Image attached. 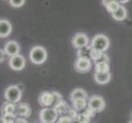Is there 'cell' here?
<instances>
[{"label":"cell","instance_id":"30","mask_svg":"<svg viewBox=\"0 0 132 123\" xmlns=\"http://www.w3.org/2000/svg\"><path fill=\"white\" fill-rule=\"evenodd\" d=\"M128 123H132V120H131V121H129Z\"/></svg>","mask_w":132,"mask_h":123},{"label":"cell","instance_id":"20","mask_svg":"<svg viewBox=\"0 0 132 123\" xmlns=\"http://www.w3.org/2000/svg\"><path fill=\"white\" fill-rule=\"evenodd\" d=\"M54 108L56 109L57 114H61V115L64 114V113H67V112H69L71 110V109L69 108V107H68V105L64 101H63V100L59 104H57V105Z\"/></svg>","mask_w":132,"mask_h":123},{"label":"cell","instance_id":"12","mask_svg":"<svg viewBox=\"0 0 132 123\" xmlns=\"http://www.w3.org/2000/svg\"><path fill=\"white\" fill-rule=\"evenodd\" d=\"M16 114L21 117H29L31 114V108L29 104L21 103L16 107Z\"/></svg>","mask_w":132,"mask_h":123},{"label":"cell","instance_id":"3","mask_svg":"<svg viewBox=\"0 0 132 123\" xmlns=\"http://www.w3.org/2000/svg\"><path fill=\"white\" fill-rule=\"evenodd\" d=\"M22 92L17 85H10L4 92V97L7 102L11 103H16L21 100Z\"/></svg>","mask_w":132,"mask_h":123},{"label":"cell","instance_id":"24","mask_svg":"<svg viewBox=\"0 0 132 123\" xmlns=\"http://www.w3.org/2000/svg\"><path fill=\"white\" fill-rule=\"evenodd\" d=\"M15 117L14 115H3L1 120L3 123H15Z\"/></svg>","mask_w":132,"mask_h":123},{"label":"cell","instance_id":"8","mask_svg":"<svg viewBox=\"0 0 132 123\" xmlns=\"http://www.w3.org/2000/svg\"><path fill=\"white\" fill-rule=\"evenodd\" d=\"M9 66L14 71H21L26 67V59L21 54L13 56L9 59Z\"/></svg>","mask_w":132,"mask_h":123},{"label":"cell","instance_id":"26","mask_svg":"<svg viewBox=\"0 0 132 123\" xmlns=\"http://www.w3.org/2000/svg\"><path fill=\"white\" fill-rule=\"evenodd\" d=\"M72 119L69 116H62L58 118L57 123H71Z\"/></svg>","mask_w":132,"mask_h":123},{"label":"cell","instance_id":"4","mask_svg":"<svg viewBox=\"0 0 132 123\" xmlns=\"http://www.w3.org/2000/svg\"><path fill=\"white\" fill-rule=\"evenodd\" d=\"M58 114L55 108H45L39 112V120L42 123H54L57 119Z\"/></svg>","mask_w":132,"mask_h":123},{"label":"cell","instance_id":"10","mask_svg":"<svg viewBox=\"0 0 132 123\" xmlns=\"http://www.w3.org/2000/svg\"><path fill=\"white\" fill-rule=\"evenodd\" d=\"M38 100H39V103L43 107L48 108L50 106H53V94L48 92V91H44V92H42L39 94Z\"/></svg>","mask_w":132,"mask_h":123},{"label":"cell","instance_id":"31","mask_svg":"<svg viewBox=\"0 0 132 123\" xmlns=\"http://www.w3.org/2000/svg\"><path fill=\"white\" fill-rule=\"evenodd\" d=\"M131 117H132V113H131Z\"/></svg>","mask_w":132,"mask_h":123},{"label":"cell","instance_id":"28","mask_svg":"<svg viewBox=\"0 0 132 123\" xmlns=\"http://www.w3.org/2000/svg\"><path fill=\"white\" fill-rule=\"evenodd\" d=\"M5 57H6V53H5V52H4V50L0 49V63L4 61Z\"/></svg>","mask_w":132,"mask_h":123},{"label":"cell","instance_id":"7","mask_svg":"<svg viewBox=\"0 0 132 123\" xmlns=\"http://www.w3.org/2000/svg\"><path fill=\"white\" fill-rule=\"evenodd\" d=\"M89 39L85 33H77L71 39V44L75 48L82 49L88 45Z\"/></svg>","mask_w":132,"mask_h":123},{"label":"cell","instance_id":"16","mask_svg":"<svg viewBox=\"0 0 132 123\" xmlns=\"http://www.w3.org/2000/svg\"><path fill=\"white\" fill-rule=\"evenodd\" d=\"M126 16H127V11L123 6H120V7L112 14V18L115 19L116 21H123L126 19Z\"/></svg>","mask_w":132,"mask_h":123},{"label":"cell","instance_id":"5","mask_svg":"<svg viewBox=\"0 0 132 123\" xmlns=\"http://www.w3.org/2000/svg\"><path fill=\"white\" fill-rule=\"evenodd\" d=\"M88 107L94 112H101L106 108V102L104 99L99 95H93L89 99Z\"/></svg>","mask_w":132,"mask_h":123},{"label":"cell","instance_id":"11","mask_svg":"<svg viewBox=\"0 0 132 123\" xmlns=\"http://www.w3.org/2000/svg\"><path fill=\"white\" fill-rule=\"evenodd\" d=\"M12 26L7 20H0V38H6L11 34Z\"/></svg>","mask_w":132,"mask_h":123},{"label":"cell","instance_id":"18","mask_svg":"<svg viewBox=\"0 0 132 123\" xmlns=\"http://www.w3.org/2000/svg\"><path fill=\"white\" fill-rule=\"evenodd\" d=\"M72 106L73 109L76 112L83 111L87 107V103H86V99H76L72 101Z\"/></svg>","mask_w":132,"mask_h":123},{"label":"cell","instance_id":"2","mask_svg":"<svg viewBox=\"0 0 132 123\" xmlns=\"http://www.w3.org/2000/svg\"><path fill=\"white\" fill-rule=\"evenodd\" d=\"M109 45H110L109 39L104 35H95L91 41V48L101 53L106 51L108 48Z\"/></svg>","mask_w":132,"mask_h":123},{"label":"cell","instance_id":"9","mask_svg":"<svg viewBox=\"0 0 132 123\" xmlns=\"http://www.w3.org/2000/svg\"><path fill=\"white\" fill-rule=\"evenodd\" d=\"M4 52L6 55L9 57H13L19 54L20 52V45L16 41H9L5 44L4 47Z\"/></svg>","mask_w":132,"mask_h":123},{"label":"cell","instance_id":"14","mask_svg":"<svg viewBox=\"0 0 132 123\" xmlns=\"http://www.w3.org/2000/svg\"><path fill=\"white\" fill-rule=\"evenodd\" d=\"M87 98H88V94L86 93V91L80 88L75 89L71 92L70 96V99L71 102L76 99H87Z\"/></svg>","mask_w":132,"mask_h":123},{"label":"cell","instance_id":"27","mask_svg":"<svg viewBox=\"0 0 132 123\" xmlns=\"http://www.w3.org/2000/svg\"><path fill=\"white\" fill-rule=\"evenodd\" d=\"M85 112H83V114L85 115V116H86L87 117H89V118H90L91 117H94V112L92 110L91 108H89V107L88 108H86L85 110H84Z\"/></svg>","mask_w":132,"mask_h":123},{"label":"cell","instance_id":"1","mask_svg":"<svg viewBox=\"0 0 132 123\" xmlns=\"http://www.w3.org/2000/svg\"><path fill=\"white\" fill-rule=\"evenodd\" d=\"M48 53L46 49L41 46H35L30 52V59L35 65H41L47 60Z\"/></svg>","mask_w":132,"mask_h":123},{"label":"cell","instance_id":"15","mask_svg":"<svg viewBox=\"0 0 132 123\" xmlns=\"http://www.w3.org/2000/svg\"><path fill=\"white\" fill-rule=\"evenodd\" d=\"M2 115H15V112H16V107L14 103H11L9 102H6L3 104L1 108Z\"/></svg>","mask_w":132,"mask_h":123},{"label":"cell","instance_id":"17","mask_svg":"<svg viewBox=\"0 0 132 123\" xmlns=\"http://www.w3.org/2000/svg\"><path fill=\"white\" fill-rule=\"evenodd\" d=\"M103 5L107 8V10L110 13H112V14L113 12H115L121 6L119 3L117 1H113V0H106V1L104 0V1H103Z\"/></svg>","mask_w":132,"mask_h":123},{"label":"cell","instance_id":"23","mask_svg":"<svg viewBox=\"0 0 132 123\" xmlns=\"http://www.w3.org/2000/svg\"><path fill=\"white\" fill-rule=\"evenodd\" d=\"M53 96V107L52 108H55L57 104L60 103L62 99V96L60 94H58L57 92H52Z\"/></svg>","mask_w":132,"mask_h":123},{"label":"cell","instance_id":"13","mask_svg":"<svg viewBox=\"0 0 132 123\" xmlns=\"http://www.w3.org/2000/svg\"><path fill=\"white\" fill-rule=\"evenodd\" d=\"M94 80L96 83L99 85H105L108 83L111 80V73L110 72H107V73H98L95 72L94 75Z\"/></svg>","mask_w":132,"mask_h":123},{"label":"cell","instance_id":"29","mask_svg":"<svg viewBox=\"0 0 132 123\" xmlns=\"http://www.w3.org/2000/svg\"><path fill=\"white\" fill-rule=\"evenodd\" d=\"M16 123H28L25 119H23V118H17V119H16Z\"/></svg>","mask_w":132,"mask_h":123},{"label":"cell","instance_id":"22","mask_svg":"<svg viewBox=\"0 0 132 123\" xmlns=\"http://www.w3.org/2000/svg\"><path fill=\"white\" fill-rule=\"evenodd\" d=\"M89 120H90V118L85 116L83 113H79V114H77L76 117L75 118V121H77L78 123H89Z\"/></svg>","mask_w":132,"mask_h":123},{"label":"cell","instance_id":"21","mask_svg":"<svg viewBox=\"0 0 132 123\" xmlns=\"http://www.w3.org/2000/svg\"><path fill=\"white\" fill-rule=\"evenodd\" d=\"M103 53H101V52H99V51H97V50H95L94 48H91L90 49V51H89V58L90 59H92V60L95 62H97L100 58H101L103 56Z\"/></svg>","mask_w":132,"mask_h":123},{"label":"cell","instance_id":"32","mask_svg":"<svg viewBox=\"0 0 132 123\" xmlns=\"http://www.w3.org/2000/svg\"><path fill=\"white\" fill-rule=\"evenodd\" d=\"M15 123H16V121H15Z\"/></svg>","mask_w":132,"mask_h":123},{"label":"cell","instance_id":"19","mask_svg":"<svg viewBox=\"0 0 132 123\" xmlns=\"http://www.w3.org/2000/svg\"><path fill=\"white\" fill-rule=\"evenodd\" d=\"M110 71V67H109L108 62H102L95 63V72L98 73H107Z\"/></svg>","mask_w":132,"mask_h":123},{"label":"cell","instance_id":"25","mask_svg":"<svg viewBox=\"0 0 132 123\" xmlns=\"http://www.w3.org/2000/svg\"><path fill=\"white\" fill-rule=\"evenodd\" d=\"M11 6H12L13 7H21L25 4L26 1L25 0H18V1H16V0H11L10 2Z\"/></svg>","mask_w":132,"mask_h":123},{"label":"cell","instance_id":"6","mask_svg":"<svg viewBox=\"0 0 132 123\" xmlns=\"http://www.w3.org/2000/svg\"><path fill=\"white\" fill-rule=\"evenodd\" d=\"M75 69L80 73H86L89 71L92 67V62L88 57H78L75 62Z\"/></svg>","mask_w":132,"mask_h":123}]
</instances>
